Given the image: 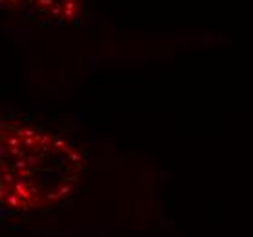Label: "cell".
Wrapping results in <instances>:
<instances>
[{"label":"cell","instance_id":"cell-2","mask_svg":"<svg viewBox=\"0 0 253 237\" xmlns=\"http://www.w3.org/2000/svg\"><path fill=\"white\" fill-rule=\"evenodd\" d=\"M9 9L57 22H71L79 13V0H2Z\"/></svg>","mask_w":253,"mask_h":237},{"label":"cell","instance_id":"cell-1","mask_svg":"<svg viewBox=\"0 0 253 237\" xmlns=\"http://www.w3.org/2000/svg\"><path fill=\"white\" fill-rule=\"evenodd\" d=\"M86 172L79 148L55 133L18 124L0 130V201L9 212H33L62 201Z\"/></svg>","mask_w":253,"mask_h":237}]
</instances>
